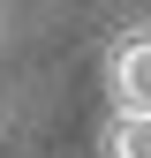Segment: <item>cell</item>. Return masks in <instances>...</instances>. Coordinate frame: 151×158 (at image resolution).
I'll return each instance as SVG.
<instances>
[{
	"instance_id": "7a4b0ae2",
	"label": "cell",
	"mask_w": 151,
	"mask_h": 158,
	"mask_svg": "<svg viewBox=\"0 0 151 158\" xmlns=\"http://www.w3.org/2000/svg\"><path fill=\"white\" fill-rule=\"evenodd\" d=\"M106 151L113 158H151V121H144V113H121L113 135H106Z\"/></svg>"
},
{
	"instance_id": "6da1fadb",
	"label": "cell",
	"mask_w": 151,
	"mask_h": 158,
	"mask_svg": "<svg viewBox=\"0 0 151 158\" xmlns=\"http://www.w3.org/2000/svg\"><path fill=\"white\" fill-rule=\"evenodd\" d=\"M144 83H151V38H121L113 53V90H121V113H144Z\"/></svg>"
}]
</instances>
